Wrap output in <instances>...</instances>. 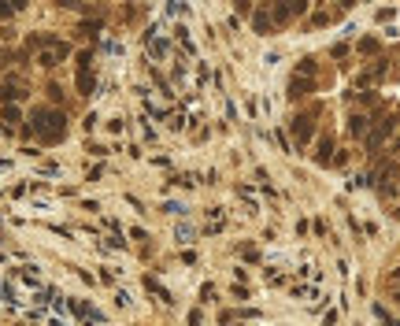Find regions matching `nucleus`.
Here are the masks:
<instances>
[{"instance_id": "obj_1", "label": "nucleus", "mask_w": 400, "mask_h": 326, "mask_svg": "<svg viewBox=\"0 0 400 326\" xmlns=\"http://www.w3.org/2000/svg\"><path fill=\"white\" fill-rule=\"evenodd\" d=\"M34 126H37V134L45 137V141H56V137L63 134V115L49 112V107H37L34 112Z\"/></svg>"}]
</instances>
